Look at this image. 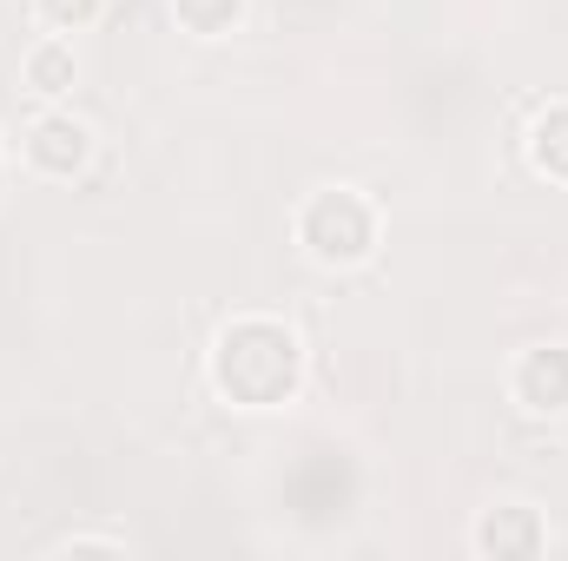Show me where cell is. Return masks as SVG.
<instances>
[{"instance_id": "1", "label": "cell", "mask_w": 568, "mask_h": 561, "mask_svg": "<svg viewBox=\"0 0 568 561\" xmlns=\"http://www.w3.org/2000/svg\"><path fill=\"white\" fill-rule=\"evenodd\" d=\"M311 350L278 310H232L205 344V390L232 417H272L304 397Z\"/></svg>"}, {"instance_id": "2", "label": "cell", "mask_w": 568, "mask_h": 561, "mask_svg": "<svg viewBox=\"0 0 568 561\" xmlns=\"http://www.w3.org/2000/svg\"><path fill=\"white\" fill-rule=\"evenodd\" d=\"M291 245L317 272H364L384 252V205L351 178H324L291 205Z\"/></svg>"}, {"instance_id": "3", "label": "cell", "mask_w": 568, "mask_h": 561, "mask_svg": "<svg viewBox=\"0 0 568 561\" xmlns=\"http://www.w3.org/2000/svg\"><path fill=\"white\" fill-rule=\"evenodd\" d=\"M100 159V126L87 113H73L67 100L60 106H40L27 126H20V165L40 178V185H80Z\"/></svg>"}, {"instance_id": "4", "label": "cell", "mask_w": 568, "mask_h": 561, "mask_svg": "<svg viewBox=\"0 0 568 561\" xmlns=\"http://www.w3.org/2000/svg\"><path fill=\"white\" fill-rule=\"evenodd\" d=\"M549 549H556V529L523 496H496L469 522V555L476 561H536V555H549Z\"/></svg>"}, {"instance_id": "5", "label": "cell", "mask_w": 568, "mask_h": 561, "mask_svg": "<svg viewBox=\"0 0 568 561\" xmlns=\"http://www.w3.org/2000/svg\"><path fill=\"white\" fill-rule=\"evenodd\" d=\"M509 404L529 422H562L568 417V337H536L509 357L503 370Z\"/></svg>"}, {"instance_id": "6", "label": "cell", "mask_w": 568, "mask_h": 561, "mask_svg": "<svg viewBox=\"0 0 568 561\" xmlns=\"http://www.w3.org/2000/svg\"><path fill=\"white\" fill-rule=\"evenodd\" d=\"M20 86H27L40 106L73 100V86H80V53H73V40H67V33H40V40L20 53Z\"/></svg>"}, {"instance_id": "7", "label": "cell", "mask_w": 568, "mask_h": 561, "mask_svg": "<svg viewBox=\"0 0 568 561\" xmlns=\"http://www.w3.org/2000/svg\"><path fill=\"white\" fill-rule=\"evenodd\" d=\"M523 165L542 178V185H562L568 192V93L542 100L523 126Z\"/></svg>"}, {"instance_id": "8", "label": "cell", "mask_w": 568, "mask_h": 561, "mask_svg": "<svg viewBox=\"0 0 568 561\" xmlns=\"http://www.w3.org/2000/svg\"><path fill=\"white\" fill-rule=\"evenodd\" d=\"M165 13H172V27H179L185 40H199V47H219V40L245 33V20H252V0H165Z\"/></svg>"}, {"instance_id": "9", "label": "cell", "mask_w": 568, "mask_h": 561, "mask_svg": "<svg viewBox=\"0 0 568 561\" xmlns=\"http://www.w3.org/2000/svg\"><path fill=\"white\" fill-rule=\"evenodd\" d=\"M27 13H33V27L40 33H93L100 27V13H106V0H27Z\"/></svg>"}, {"instance_id": "10", "label": "cell", "mask_w": 568, "mask_h": 561, "mask_svg": "<svg viewBox=\"0 0 568 561\" xmlns=\"http://www.w3.org/2000/svg\"><path fill=\"white\" fill-rule=\"evenodd\" d=\"M47 555H133V542H126V536H93V529H80V536H60Z\"/></svg>"}]
</instances>
